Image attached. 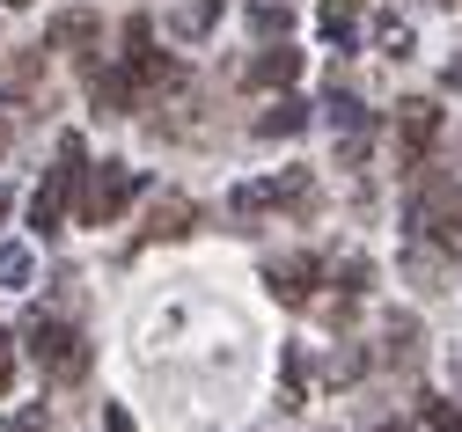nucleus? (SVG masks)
I'll use <instances>...</instances> for the list:
<instances>
[{"mask_svg":"<svg viewBox=\"0 0 462 432\" xmlns=\"http://www.w3.org/2000/svg\"><path fill=\"white\" fill-rule=\"evenodd\" d=\"M382 44H389V59H403V51H411V30H403V23H382Z\"/></svg>","mask_w":462,"mask_h":432,"instance_id":"nucleus-19","label":"nucleus"},{"mask_svg":"<svg viewBox=\"0 0 462 432\" xmlns=\"http://www.w3.org/2000/svg\"><path fill=\"white\" fill-rule=\"evenodd\" d=\"M30 359L44 366L51 381H74L81 366H88V345H81V330H74V323H51V316H44V323L30 330Z\"/></svg>","mask_w":462,"mask_h":432,"instance_id":"nucleus-4","label":"nucleus"},{"mask_svg":"<svg viewBox=\"0 0 462 432\" xmlns=\"http://www.w3.org/2000/svg\"><path fill=\"white\" fill-rule=\"evenodd\" d=\"M140 191V169L133 161H103V169H88V198H81V220L88 227H110L118 220V206Z\"/></svg>","mask_w":462,"mask_h":432,"instance_id":"nucleus-5","label":"nucleus"},{"mask_svg":"<svg viewBox=\"0 0 462 432\" xmlns=\"http://www.w3.org/2000/svg\"><path fill=\"white\" fill-rule=\"evenodd\" d=\"M433 125H440V110H433V103H403V147H411V154L433 140Z\"/></svg>","mask_w":462,"mask_h":432,"instance_id":"nucleus-9","label":"nucleus"},{"mask_svg":"<svg viewBox=\"0 0 462 432\" xmlns=\"http://www.w3.org/2000/svg\"><path fill=\"white\" fill-rule=\"evenodd\" d=\"M110 432H133V418H125V410H110Z\"/></svg>","mask_w":462,"mask_h":432,"instance_id":"nucleus-20","label":"nucleus"},{"mask_svg":"<svg viewBox=\"0 0 462 432\" xmlns=\"http://www.w3.org/2000/svg\"><path fill=\"white\" fill-rule=\"evenodd\" d=\"M286 81H301V51H286V44L243 67V88H286Z\"/></svg>","mask_w":462,"mask_h":432,"instance_id":"nucleus-7","label":"nucleus"},{"mask_svg":"<svg viewBox=\"0 0 462 432\" xmlns=\"http://www.w3.org/2000/svg\"><path fill=\"white\" fill-rule=\"evenodd\" d=\"M213 23H220V0H184V8H177V30L184 37H206Z\"/></svg>","mask_w":462,"mask_h":432,"instance_id":"nucleus-11","label":"nucleus"},{"mask_svg":"<svg viewBox=\"0 0 462 432\" xmlns=\"http://www.w3.org/2000/svg\"><path fill=\"white\" fill-rule=\"evenodd\" d=\"M353 8H360V0H323V37L345 51V44H353Z\"/></svg>","mask_w":462,"mask_h":432,"instance_id":"nucleus-10","label":"nucleus"},{"mask_svg":"<svg viewBox=\"0 0 462 432\" xmlns=\"http://www.w3.org/2000/svg\"><path fill=\"white\" fill-rule=\"evenodd\" d=\"M301 125H309V110H301V103H279V110L264 117L257 133H301Z\"/></svg>","mask_w":462,"mask_h":432,"instance_id":"nucleus-16","label":"nucleus"},{"mask_svg":"<svg viewBox=\"0 0 462 432\" xmlns=\"http://www.w3.org/2000/svg\"><path fill=\"white\" fill-rule=\"evenodd\" d=\"M191 220H199V213H191V206H184V198H169V206H162V213H154V234H184V227H191Z\"/></svg>","mask_w":462,"mask_h":432,"instance_id":"nucleus-15","label":"nucleus"},{"mask_svg":"<svg viewBox=\"0 0 462 432\" xmlns=\"http://www.w3.org/2000/svg\"><path fill=\"white\" fill-rule=\"evenodd\" d=\"M0 432H51V410H15V418H0Z\"/></svg>","mask_w":462,"mask_h":432,"instance_id":"nucleus-17","label":"nucleus"},{"mask_svg":"<svg viewBox=\"0 0 462 432\" xmlns=\"http://www.w3.org/2000/svg\"><path fill=\"white\" fill-rule=\"evenodd\" d=\"M51 44H74V51H88V44H96V15H67L60 30H51Z\"/></svg>","mask_w":462,"mask_h":432,"instance_id":"nucleus-12","label":"nucleus"},{"mask_svg":"<svg viewBox=\"0 0 462 432\" xmlns=\"http://www.w3.org/2000/svg\"><path fill=\"white\" fill-rule=\"evenodd\" d=\"M0 154H8V103H0Z\"/></svg>","mask_w":462,"mask_h":432,"instance_id":"nucleus-21","label":"nucleus"},{"mask_svg":"<svg viewBox=\"0 0 462 432\" xmlns=\"http://www.w3.org/2000/svg\"><path fill=\"white\" fill-rule=\"evenodd\" d=\"M264 279H272L279 300H309V293L323 286V264H316V257H279V264H264Z\"/></svg>","mask_w":462,"mask_h":432,"instance_id":"nucleus-6","label":"nucleus"},{"mask_svg":"<svg viewBox=\"0 0 462 432\" xmlns=\"http://www.w3.org/2000/svg\"><path fill=\"white\" fill-rule=\"evenodd\" d=\"M250 30H264V37H286V30H294V15H286L279 0H264V8H250Z\"/></svg>","mask_w":462,"mask_h":432,"instance_id":"nucleus-14","label":"nucleus"},{"mask_svg":"<svg viewBox=\"0 0 462 432\" xmlns=\"http://www.w3.org/2000/svg\"><path fill=\"white\" fill-rule=\"evenodd\" d=\"M0 220H8V191H0Z\"/></svg>","mask_w":462,"mask_h":432,"instance_id":"nucleus-24","label":"nucleus"},{"mask_svg":"<svg viewBox=\"0 0 462 432\" xmlns=\"http://www.w3.org/2000/svg\"><path fill=\"white\" fill-rule=\"evenodd\" d=\"M316 198V183H309V169H279V176H257V183H236V206L243 220H257V213H279V206H309Z\"/></svg>","mask_w":462,"mask_h":432,"instance_id":"nucleus-2","label":"nucleus"},{"mask_svg":"<svg viewBox=\"0 0 462 432\" xmlns=\"http://www.w3.org/2000/svg\"><path fill=\"white\" fill-rule=\"evenodd\" d=\"M81 176H88V147L67 133V140H60V161L44 169L37 198H30V227H37V234H51V227L67 220V198H74V183H81Z\"/></svg>","mask_w":462,"mask_h":432,"instance_id":"nucleus-1","label":"nucleus"},{"mask_svg":"<svg viewBox=\"0 0 462 432\" xmlns=\"http://www.w3.org/2000/svg\"><path fill=\"white\" fill-rule=\"evenodd\" d=\"M419 418H426V432H462V410H455V403H440V396H426V403H419Z\"/></svg>","mask_w":462,"mask_h":432,"instance_id":"nucleus-13","label":"nucleus"},{"mask_svg":"<svg viewBox=\"0 0 462 432\" xmlns=\"http://www.w3.org/2000/svg\"><path fill=\"white\" fill-rule=\"evenodd\" d=\"M0 8H30V0H0Z\"/></svg>","mask_w":462,"mask_h":432,"instance_id":"nucleus-23","label":"nucleus"},{"mask_svg":"<svg viewBox=\"0 0 462 432\" xmlns=\"http://www.w3.org/2000/svg\"><path fill=\"white\" fill-rule=\"evenodd\" d=\"M374 432H411V425H374Z\"/></svg>","mask_w":462,"mask_h":432,"instance_id":"nucleus-22","label":"nucleus"},{"mask_svg":"<svg viewBox=\"0 0 462 432\" xmlns=\"http://www.w3.org/2000/svg\"><path fill=\"white\" fill-rule=\"evenodd\" d=\"M411 227L433 242V250L462 257V183H433V191L411 206Z\"/></svg>","mask_w":462,"mask_h":432,"instance_id":"nucleus-3","label":"nucleus"},{"mask_svg":"<svg viewBox=\"0 0 462 432\" xmlns=\"http://www.w3.org/2000/svg\"><path fill=\"white\" fill-rule=\"evenodd\" d=\"M8 389H15V337L0 330V396H8Z\"/></svg>","mask_w":462,"mask_h":432,"instance_id":"nucleus-18","label":"nucleus"},{"mask_svg":"<svg viewBox=\"0 0 462 432\" xmlns=\"http://www.w3.org/2000/svg\"><path fill=\"white\" fill-rule=\"evenodd\" d=\"M37 279V257L23 250V242H0V286H8V293H23Z\"/></svg>","mask_w":462,"mask_h":432,"instance_id":"nucleus-8","label":"nucleus"}]
</instances>
